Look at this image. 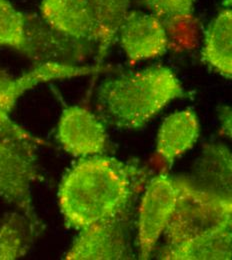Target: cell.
<instances>
[{
    "instance_id": "obj_3",
    "label": "cell",
    "mask_w": 232,
    "mask_h": 260,
    "mask_svg": "<svg viewBox=\"0 0 232 260\" xmlns=\"http://www.w3.org/2000/svg\"><path fill=\"white\" fill-rule=\"evenodd\" d=\"M231 198L199 189L190 179L164 231L166 245L173 248L188 241L231 228Z\"/></svg>"
},
{
    "instance_id": "obj_16",
    "label": "cell",
    "mask_w": 232,
    "mask_h": 260,
    "mask_svg": "<svg viewBox=\"0 0 232 260\" xmlns=\"http://www.w3.org/2000/svg\"><path fill=\"white\" fill-rule=\"evenodd\" d=\"M96 23V58L100 63L117 38L119 27L129 11L131 0H89Z\"/></svg>"
},
{
    "instance_id": "obj_7",
    "label": "cell",
    "mask_w": 232,
    "mask_h": 260,
    "mask_svg": "<svg viewBox=\"0 0 232 260\" xmlns=\"http://www.w3.org/2000/svg\"><path fill=\"white\" fill-rule=\"evenodd\" d=\"M127 215V211H124L80 229L65 254V259L131 258Z\"/></svg>"
},
{
    "instance_id": "obj_8",
    "label": "cell",
    "mask_w": 232,
    "mask_h": 260,
    "mask_svg": "<svg viewBox=\"0 0 232 260\" xmlns=\"http://www.w3.org/2000/svg\"><path fill=\"white\" fill-rule=\"evenodd\" d=\"M117 38L130 63L163 56L169 48L163 21L144 11L129 10L119 27Z\"/></svg>"
},
{
    "instance_id": "obj_2",
    "label": "cell",
    "mask_w": 232,
    "mask_h": 260,
    "mask_svg": "<svg viewBox=\"0 0 232 260\" xmlns=\"http://www.w3.org/2000/svg\"><path fill=\"white\" fill-rule=\"evenodd\" d=\"M184 93L176 74L157 65L106 80L98 88L96 103L105 121L123 129H139Z\"/></svg>"
},
{
    "instance_id": "obj_17",
    "label": "cell",
    "mask_w": 232,
    "mask_h": 260,
    "mask_svg": "<svg viewBox=\"0 0 232 260\" xmlns=\"http://www.w3.org/2000/svg\"><path fill=\"white\" fill-rule=\"evenodd\" d=\"M28 249L25 221L18 214L9 215L0 225V260L22 257Z\"/></svg>"
},
{
    "instance_id": "obj_13",
    "label": "cell",
    "mask_w": 232,
    "mask_h": 260,
    "mask_svg": "<svg viewBox=\"0 0 232 260\" xmlns=\"http://www.w3.org/2000/svg\"><path fill=\"white\" fill-rule=\"evenodd\" d=\"M231 153L227 146L210 143L203 149L190 181L206 192L231 198Z\"/></svg>"
},
{
    "instance_id": "obj_18",
    "label": "cell",
    "mask_w": 232,
    "mask_h": 260,
    "mask_svg": "<svg viewBox=\"0 0 232 260\" xmlns=\"http://www.w3.org/2000/svg\"><path fill=\"white\" fill-rule=\"evenodd\" d=\"M147 12L161 19L164 25L194 20L196 0H138Z\"/></svg>"
},
{
    "instance_id": "obj_22",
    "label": "cell",
    "mask_w": 232,
    "mask_h": 260,
    "mask_svg": "<svg viewBox=\"0 0 232 260\" xmlns=\"http://www.w3.org/2000/svg\"><path fill=\"white\" fill-rule=\"evenodd\" d=\"M221 126L225 130H228V133L231 135V110L229 107H223L220 114Z\"/></svg>"
},
{
    "instance_id": "obj_4",
    "label": "cell",
    "mask_w": 232,
    "mask_h": 260,
    "mask_svg": "<svg viewBox=\"0 0 232 260\" xmlns=\"http://www.w3.org/2000/svg\"><path fill=\"white\" fill-rule=\"evenodd\" d=\"M185 179L159 174L147 183L138 212L139 259L150 258L158 240L164 234L182 194Z\"/></svg>"
},
{
    "instance_id": "obj_20",
    "label": "cell",
    "mask_w": 232,
    "mask_h": 260,
    "mask_svg": "<svg viewBox=\"0 0 232 260\" xmlns=\"http://www.w3.org/2000/svg\"><path fill=\"white\" fill-rule=\"evenodd\" d=\"M27 140L36 144H41L43 141L34 136L25 128L16 123L8 112L0 109V140Z\"/></svg>"
},
{
    "instance_id": "obj_6",
    "label": "cell",
    "mask_w": 232,
    "mask_h": 260,
    "mask_svg": "<svg viewBox=\"0 0 232 260\" xmlns=\"http://www.w3.org/2000/svg\"><path fill=\"white\" fill-rule=\"evenodd\" d=\"M96 51V44L58 32L47 25L39 15H25L23 43L20 48L36 64L55 62L76 64L85 61Z\"/></svg>"
},
{
    "instance_id": "obj_1",
    "label": "cell",
    "mask_w": 232,
    "mask_h": 260,
    "mask_svg": "<svg viewBox=\"0 0 232 260\" xmlns=\"http://www.w3.org/2000/svg\"><path fill=\"white\" fill-rule=\"evenodd\" d=\"M143 178L141 167L114 157L100 154L80 159L58 189L65 223L80 230L127 211Z\"/></svg>"
},
{
    "instance_id": "obj_10",
    "label": "cell",
    "mask_w": 232,
    "mask_h": 260,
    "mask_svg": "<svg viewBox=\"0 0 232 260\" xmlns=\"http://www.w3.org/2000/svg\"><path fill=\"white\" fill-rule=\"evenodd\" d=\"M39 16L58 32L96 44L97 23L89 0H41Z\"/></svg>"
},
{
    "instance_id": "obj_14",
    "label": "cell",
    "mask_w": 232,
    "mask_h": 260,
    "mask_svg": "<svg viewBox=\"0 0 232 260\" xmlns=\"http://www.w3.org/2000/svg\"><path fill=\"white\" fill-rule=\"evenodd\" d=\"M202 58L216 72L231 78V8H222L209 23L204 35Z\"/></svg>"
},
{
    "instance_id": "obj_23",
    "label": "cell",
    "mask_w": 232,
    "mask_h": 260,
    "mask_svg": "<svg viewBox=\"0 0 232 260\" xmlns=\"http://www.w3.org/2000/svg\"><path fill=\"white\" fill-rule=\"evenodd\" d=\"M223 4L227 8H231V0H223Z\"/></svg>"
},
{
    "instance_id": "obj_19",
    "label": "cell",
    "mask_w": 232,
    "mask_h": 260,
    "mask_svg": "<svg viewBox=\"0 0 232 260\" xmlns=\"http://www.w3.org/2000/svg\"><path fill=\"white\" fill-rule=\"evenodd\" d=\"M25 29V14L8 0H0V46L20 50Z\"/></svg>"
},
{
    "instance_id": "obj_12",
    "label": "cell",
    "mask_w": 232,
    "mask_h": 260,
    "mask_svg": "<svg viewBox=\"0 0 232 260\" xmlns=\"http://www.w3.org/2000/svg\"><path fill=\"white\" fill-rule=\"evenodd\" d=\"M200 125L191 109H183L168 115L161 123L156 139L158 155L171 164L191 149L198 140Z\"/></svg>"
},
{
    "instance_id": "obj_11",
    "label": "cell",
    "mask_w": 232,
    "mask_h": 260,
    "mask_svg": "<svg viewBox=\"0 0 232 260\" xmlns=\"http://www.w3.org/2000/svg\"><path fill=\"white\" fill-rule=\"evenodd\" d=\"M101 64H63L55 62L38 63L18 77H13L9 87L0 101V109L9 112L19 98L34 87L54 80L70 79L100 72Z\"/></svg>"
},
{
    "instance_id": "obj_21",
    "label": "cell",
    "mask_w": 232,
    "mask_h": 260,
    "mask_svg": "<svg viewBox=\"0 0 232 260\" xmlns=\"http://www.w3.org/2000/svg\"><path fill=\"white\" fill-rule=\"evenodd\" d=\"M14 76H12L11 74H9L6 70H4L1 66H0V101L3 98L5 91L7 90V88L9 87L12 79Z\"/></svg>"
},
{
    "instance_id": "obj_9",
    "label": "cell",
    "mask_w": 232,
    "mask_h": 260,
    "mask_svg": "<svg viewBox=\"0 0 232 260\" xmlns=\"http://www.w3.org/2000/svg\"><path fill=\"white\" fill-rule=\"evenodd\" d=\"M56 137L72 156L100 155L107 146V132L100 117L81 106H68L59 118Z\"/></svg>"
},
{
    "instance_id": "obj_15",
    "label": "cell",
    "mask_w": 232,
    "mask_h": 260,
    "mask_svg": "<svg viewBox=\"0 0 232 260\" xmlns=\"http://www.w3.org/2000/svg\"><path fill=\"white\" fill-rule=\"evenodd\" d=\"M167 260H230L231 228L201 236L173 248H163L158 256Z\"/></svg>"
},
{
    "instance_id": "obj_5",
    "label": "cell",
    "mask_w": 232,
    "mask_h": 260,
    "mask_svg": "<svg viewBox=\"0 0 232 260\" xmlns=\"http://www.w3.org/2000/svg\"><path fill=\"white\" fill-rule=\"evenodd\" d=\"M35 145L27 140H0V197L36 226L32 184L39 174Z\"/></svg>"
}]
</instances>
